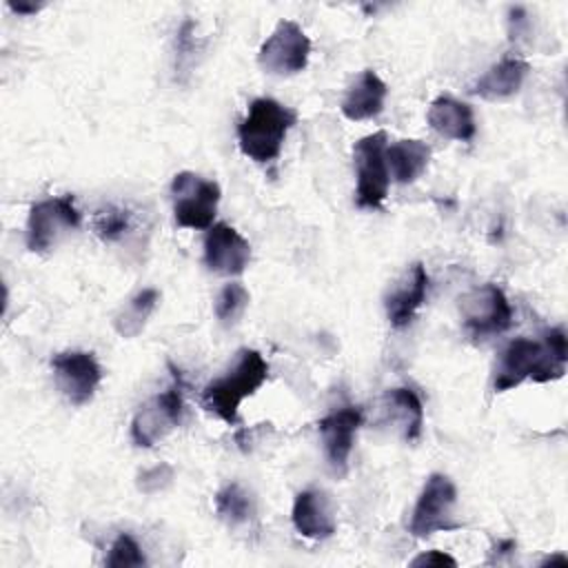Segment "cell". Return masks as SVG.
<instances>
[{
  "mask_svg": "<svg viewBox=\"0 0 568 568\" xmlns=\"http://www.w3.org/2000/svg\"><path fill=\"white\" fill-rule=\"evenodd\" d=\"M568 362L566 333L561 326L548 328L541 339L515 337L501 351L493 375L495 393L510 390L526 379L552 382L564 377Z\"/></svg>",
  "mask_w": 568,
  "mask_h": 568,
  "instance_id": "1",
  "label": "cell"
},
{
  "mask_svg": "<svg viewBox=\"0 0 568 568\" xmlns=\"http://www.w3.org/2000/svg\"><path fill=\"white\" fill-rule=\"evenodd\" d=\"M295 122V109L273 98H255L248 104L246 118L237 124L240 151L257 164H268L277 160L282 153V144Z\"/></svg>",
  "mask_w": 568,
  "mask_h": 568,
  "instance_id": "2",
  "label": "cell"
},
{
  "mask_svg": "<svg viewBox=\"0 0 568 568\" xmlns=\"http://www.w3.org/2000/svg\"><path fill=\"white\" fill-rule=\"evenodd\" d=\"M268 379V362L255 348H240L233 366L202 390V406L226 424L237 422L240 404Z\"/></svg>",
  "mask_w": 568,
  "mask_h": 568,
  "instance_id": "3",
  "label": "cell"
},
{
  "mask_svg": "<svg viewBox=\"0 0 568 568\" xmlns=\"http://www.w3.org/2000/svg\"><path fill=\"white\" fill-rule=\"evenodd\" d=\"M353 166L357 209H382L390 184L386 166V131L368 133L355 142Z\"/></svg>",
  "mask_w": 568,
  "mask_h": 568,
  "instance_id": "4",
  "label": "cell"
},
{
  "mask_svg": "<svg viewBox=\"0 0 568 568\" xmlns=\"http://www.w3.org/2000/svg\"><path fill=\"white\" fill-rule=\"evenodd\" d=\"M457 488L444 473H430L422 486V493L413 506L408 532L417 539H426L435 532L455 530L462 524L455 521Z\"/></svg>",
  "mask_w": 568,
  "mask_h": 568,
  "instance_id": "5",
  "label": "cell"
},
{
  "mask_svg": "<svg viewBox=\"0 0 568 568\" xmlns=\"http://www.w3.org/2000/svg\"><path fill=\"white\" fill-rule=\"evenodd\" d=\"M222 191L220 184L191 171H180L171 182L173 217L182 229L206 231L213 226Z\"/></svg>",
  "mask_w": 568,
  "mask_h": 568,
  "instance_id": "6",
  "label": "cell"
},
{
  "mask_svg": "<svg viewBox=\"0 0 568 568\" xmlns=\"http://www.w3.org/2000/svg\"><path fill=\"white\" fill-rule=\"evenodd\" d=\"M459 315L464 328L479 339L499 335L513 324V306L501 286L493 282L466 291L459 297Z\"/></svg>",
  "mask_w": 568,
  "mask_h": 568,
  "instance_id": "7",
  "label": "cell"
},
{
  "mask_svg": "<svg viewBox=\"0 0 568 568\" xmlns=\"http://www.w3.org/2000/svg\"><path fill=\"white\" fill-rule=\"evenodd\" d=\"M80 226V211L71 193L47 197L29 209L24 244L31 253H47L58 244V240Z\"/></svg>",
  "mask_w": 568,
  "mask_h": 568,
  "instance_id": "8",
  "label": "cell"
},
{
  "mask_svg": "<svg viewBox=\"0 0 568 568\" xmlns=\"http://www.w3.org/2000/svg\"><path fill=\"white\" fill-rule=\"evenodd\" d=\"M311 58V38L295 20H280L273 33L262 42L257 62L271 75L302 73Z\"/></svg>",
  "mask_w": 568,
  "mask_h": 568,
  "instance_id": "9",
  "label": "cell"
},
{
  "mask_svg": "<svg viewBox=\"0 0 568 568\" xmlns=\"http://www.w3.org/2000/svg\"><path fill=\"white\" fill-rule=\"evenodd\" d=\"M184 402L180 382L164 388L144 402L131 419V442L140 448H151L164 439L182 419Z\"/></svg>",
  "mask_w": 568,
  "mask_h": 568,
  "instance_id": "10",
  "label": "cell"
},
{
  "mask_svg": "<svg viewBox=\"0 0 568 568\" xmlns=\"http://www.w3.org/2000/svg\"><path fill=\"white\" fill-rule=\"evenodd\" d=\"M51 371L58 390L73 406L89 404L102 382V368L89 351H62L53 355Z\"/></svg>",
  "mask_w": 568,
  "mask_h": 568,
  "instance_id": "11",
  "label": "cell"
},
{
  "mask_svg": "<svg viewBox=\"0 0 568 568\" xmlns=\"http://www.w3.org/2000/svg\"><path fill=\"white\" fill-rule=\"evenodd\" d=\"M364 422L359 406H342L320 419L317 430L324 446V457L335 475H344L348 468V457L355 446L357 430Z\"/></svg>",
  "mask_w": 568,
  "mask_h": 568,
  "instance_id": "12",
  "label": "cell"
},
{
  "mask_svg": "<svg viewBox=\"0 0 568 568\" xmlns=\"http://www.w3.org/2000/svg\"><path fill=\"white\" fill-rule=\"evenodd\" d=\"M251 262L248 240L226 222L206 229L204 235V266L215 275H240Z\"/></svg>",
  "mask_w": 568,
  "mask_h": 568,
  "instance_id": "13",
  "label": "cell"
},
{
  "mask_svg": "<svg viewBox=\"0 0 568 568\" xmlns=\"http://www.w3.org/2000/svg\"><path fill=\"white\" fill-rule=\"evenodd\" d=\"M426 291H428L426 266L422 262H415L402 273V277L384 295V308H386L388 324L393 328L408 326L413 322L415 313L419 311V306L424 304Z\"/></svg>",
  "mask_w": 568,
  "mask_h": 568,
  "instance_id": "14",
  "label": "cell"
},
{
  "mask_svg": "<svg viewBox=\"0 0 568 568\" xmlns=\"http://www.w3.org/2000/svg\"><path fill=\"white\" fill-rule=\"evenodd\" d=\"M291 521L306 539H326L335 532V513L322 490H302L295 495Z\"/></svg>",
  "mask_w": 568,
  "mask_h": 568,
  "instance_id": "15",
  "label": "cell"
},
{
  "mask_svg": "<svg viewBox=\"0 0 568 568\" xmlns=\"http://www.w3.org/2000/svg\"><path fill=\"white\" fill-rule=\"evenodd\" d=\"M386 95H388L386 82L373 69H364L342 98V104H339L342 115L353 122L377 118L384 111Z\"/></svg>",
  "mask_w": 568,
  "mask_h": 568,
  "instance_id": "16",
  "label": "cell"
},
{
  "mask_svg": "<svg viewBox=\"0 0 568 568\" xmlns=\"http://www.w3.org/2000/svg\"><path fill=\"white\" fill-rule=\"evenodd\" d=\"M530 71V64L519 58V55H504L501 60H497L473 87H470V93L473 95H479L484 100H504V98H510L515 95L526 75Z\"/></svg>",
  "mask_w": 568,
  "mask_h": 568,
  "instance_id": "17",
  "label": "cell"
},
{
  "mask_svg": "<svg viewBox=\"0 0 568 568\" xmlns=\"http://www.w3.org/2000/svg\"><path fill=\"white\" fill-rule=\"evenodd\" d=\"M428 124L444 138L457 142H470L477 133L475 113L470 104L459 102L450 95H439L430 102L426 113Z\"/></svg>",
  "mask_w": 568,
  "mask_h": 568,
  "instance_id": "18",
  "label": "cell"
},
{
  "mask_svg": "<svg viewBox=\"0 0 568 568\" xmlns=\"http://www.w3.org/2000/svg\"><path fill=\"white\" fill-rule=\"evenodd\" d=\"M384 415L406 442H417L424 430V406L419 395L408 386L388 388L382 399Z\"/></svg>",
  "mask_w": 568,
  "mask_h": 568,
  "instance_id": "19",
  "label": "cell"
},
{
  "mask_svg": "<svg viewBox=\"0 0 568 568\" xmlns=\"http://www.w3.org/2000/svg\"><path fill=\"white\" fill-rule=\"evenodd\" d=\"M430 162V146L424 140L406 138L393 144H386V166L388 175L397 184L415 182Z\"/></svg>",
  "mask_w": 568,
  "mask_h": 568,
  "instance_id": "20",
  "label": "cell"
},
{
  "mask_svg": "<svg viewBox=\"0 0 568 568\" xmlns=\"http://www.w3.org/2000/svg\"><path fill=\"white\" fill-rule=\"evenodd\" d=\"M160 302L158 288H142L135 293L113 317V328L120 337L131 339L138 337L146 324V320L153 315L155 306Z\"/></svg>",
  "mask_w": 568,
  "mask_h": 568,
  "instance_id": "21",
  "label": "cell"
},
{
  "mask_svg": "<svg viewBox=\"0 0 568 568\" xmlns=\"http://www.w3.org/2000/svg\"><path fill=\"white\" fill-rule=\"evenodd\" d=\"M215 513L229 526H240L248 521L255 513L253 497L240 484H226L215 493Z\"/></svg>",
  "mask_w": 568,
  "mask_h": 568,
  "instance_id": "22",
  "label": "cell"
},
{
  "mask_svg": "<svg viewBox=\"0 0 568 568\" xmlns=\"http://www.w3.org/2000/svg\"><path fill=\"white\" fill-rule=\"evenodd\" d=\"M248 300H251V295L244 284H240V282L224 284L215 297V317L220 320V324H224V326L237 324L240 317L244 315V311L248 308Z\"/></svg>",
  "mask_w": 568,
  "mask_h": 568,
  "instance_id": "23",
  "label": "cell"
},
{
  "mask_svg": "<svg viewBox=\"0 0 568 568\" xmlns=\"http://www.w3.org/2000/svg\"><path fill=\"white\" fill-rule=\"evenodd\" d=\"M91 224L102 242H115L129 231L131 213L120 206H104L93 215Z\"/></svg>",
  "mask_w": 568,
  "mask_h": 568,
  "instance_id": "24",
  "label": "cell"
},
{
  "mask_svg": "<svg viewBox=\"0 0 568 568\" xmlns=\"http://www.w3.org/2000/svg\"><path fill=\"white\" fill-rule=\"evenodd\" d=\"M104 564L109 568H140L146 564V557L140 544L129 532H120L111 544Z\"/></svg>",
  "mask_w": 568,
  "mask_h": 568,
  "instance_id": "25",
  "label": "cell"
},
{
  "mask_svg": "<svg viewBox=\"0 0 568 568\" xmlns=\"http://www.w3.org/2000/svg\"><path fill=\"white\" fill-rule=\"evenodd\" d=\"M171 479H173V468L169 464H158L138 477V488L146 495H153L164 490L171 484Z\"/></svg>",
  "mask_w": 568,
  "mask_h": 568,
  "instance_id": "26",
  "label": "cell"
},
{
  "mask_svg": "<svg viewBox=\"0 0 568 568\" xmlns=\"http://www.w3.org/2000/svg\"><path fill=\"white\" fill-rule=\"evenodd\" d=\"M410 566H457V561L444 550H426V552H419L410 561Z\"/></svg>",
  "mask_w": 568,
  "mask_h": 568,
  "instance_id": "27",
  "label": "cell"
},
{
  "mask_svg": "<svg viewBox=\"0 0 568 568\" xmlns=\"http://www.w3.org/2000/svg\"><path fill=\"white\" fill-rule=\"evenodd\" d=\"M7 4L18 16H33V13H38L42 9V2H27V0H18V2L9 0Z\"/></svg>",
  "mask_w": 568,
  "mask_h": 568,
  "instance_id": "28",
  "label": "cell"
}]
</instances>
